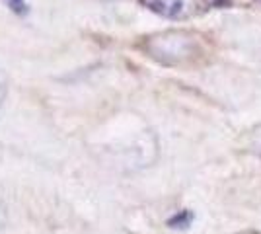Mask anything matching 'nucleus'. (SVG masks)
I'll use <instances>...</instances> for the list:
<instances>
[{
    "instance_id": "obj_1",
    "label": "nucleus",
    "mask_w": 261,
    "mask_h": 234,
    "mask_svg": "<svg viewBox=\"0 0 261 234\" xmlns=\"http://www.w3.org/2000/svg\"><path fill=\"white\" fill-rule=\"evenodd\" d=\"M148 8L164 18L179 20L191 14V0H142Z\"/></svg>"
},
{
    "instance_id": "obj_2",
    "label": "nucleus",
    "mask_w": 261,
    "mask_h": 234,
    "mask_svg": "<svg viewBox=\"0 0 261 234\" xmlns=\"http://www.w3.org/2000/svg\"><path fill=\"white\" fill-rule=\"evenodd\" d=\"M191 221H193V215L189 211H181L170 219V226L172 228H187L191 224Z\"/></svg>"
},
{
    "instance_id": "obj_3",
    "label": "nucleus",
    "mask_w": 261,
    "mask_h": 234,
    "mask_svg": "<svg viewBox=\"0 0 261 234\" xmlns=\"http://www.w3.org/2000/svg\"><path fill=\"white\" fill-rule=\"evenodd\" d=\"M6 4L12 8V12H16V14H20V16H25V14L30 12V6H28L25 0H6Z\"/></svg>"
},
{
    "instance_id": "obj_4",
    "label": "nucleus",
    "mask_w": 261,
    "mask_h": 234,
    "mask_svg": "<svg viewBox=\"0 0 261 234\" xmlns=\"http://www.w3.org/2000/svg\"><path fill=\"white\" fill-rule=\"evenodd\" d=\"M251 146H253V150L257 154H261V127L253 133V143H251Z\"/></svg>"
},
{
    "instance_id": "obj_5",
    "label": "nucleus",
    "mask_w": 261,
    "mask_h": 234,
    "mask_svg": "<svg viewBox=\"0 0 261 234\" xmlns=\"http://www.w3.org/2000/svg\"><path fill=\"white\" fill-rule=\"evenodd\" d=\"M6 98V84L0 80V106H2V100Z\"/></svg>"
},
{
    "instance_id": "obj_6",
    "label": "nucleus",
    "mask_w": 261,
    "mask_h": 234,
    "mask_svg": "<svg viewBox=\"0 0 261 234\" xmlns=\"http://www.w3.org/2000/svg\"><path fill=\"white\" fill-rule=\"evenodd\" d=\"M240 234H259V232H240Z\"/></svg>"
}]
</instances>
